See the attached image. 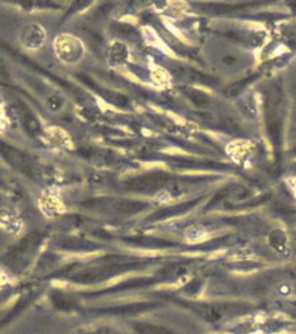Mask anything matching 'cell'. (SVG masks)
Returning <instances> with one entry per match:
<instances>
[{
  "label": "cell",
  "instance_id": "obj_2",
  "mask_svg": "<svg viewBox=\"0 0 296 334\" xmlns=\"http://www.w3.org/2000/svg\"><path fill=\"white\" fill-rule=\"evenodd\" d=\"M45 39H46L45 30L39 24H29L21 32V43L30 49L40 48L45 43Z\"/></svg>",
  "mask_w": 296,
  "mask_h": 334
},
{
  "label": "cell",
  "instance_id": "obj_1",
  "mask_svg": "<svg viewBox=\"0 0 296 334\" xmlns=\"http://www.w3.org/2000/svg\"><path fill=\"white\" fill-rule=\"evenodd\" d=\"M55 52L58 55V58L67 64H73L77 63L83 54H85V48L83 43L76 39L74 36L70 35H61L55 39Z\"/></svg>",
  "mask_w": 296,
  "mask_h": 334
},
{
  "label": "cell",
  "instance_id": "obj_3",
  "mask_svg": "<svg viewBox=\"0 0 296 334\" xmlns=\"http://www.w3.org/2000/svg\"><path fill=\"white\" fill-rule=\"evenodd\" d=\"M129 51L125 43L122 42H114L110 49H108V61L113 66H122L128 61Z\"/></svg>",
  "mask_w": 296,
  "mask_h": 334
},
{
  "label": "cell",
  "instance_id": "obj_4",
  "mask_svg": "<svg viewBox=\"0 0 296 334\" xmlns=\"http://www.w3.org/2000/svg\"><path fill=\"white\" fill-rule=\"evenodd\" d=\"M269 242L278 253H286V250H287V238H286V235L281 230H274L269 235Z\"/></svg>",
  "mask_w": 296,
  "mask_h": 334
}]
</instances>
